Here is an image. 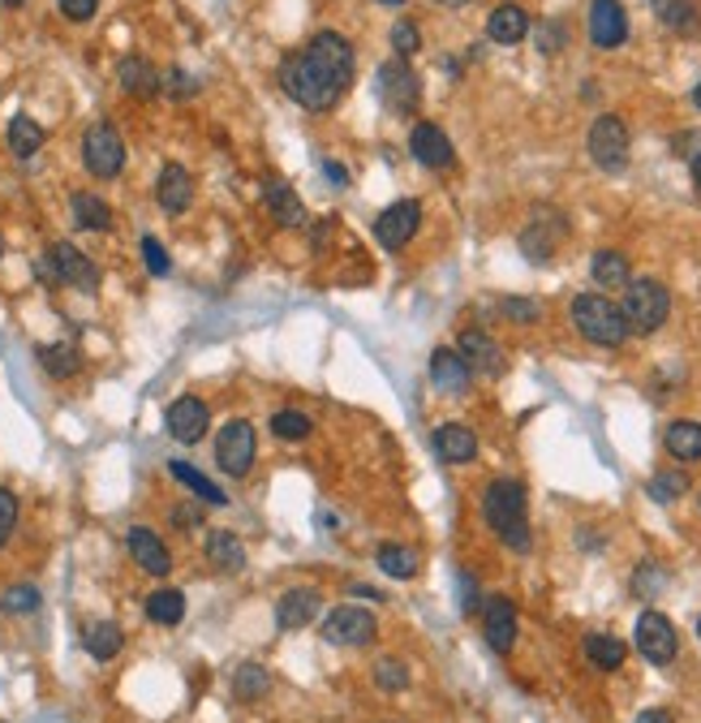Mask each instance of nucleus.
<instances>
[{
	"label": "nucleus",
	"instance_id": "obj_26",
	"mask_svg": "<svg viewBox=\"0 0 701 723\" xmlns=\"http://www.w3.org/2000/svg\"><path fill=\"white\" fill-rule=\"evenodd\" d=\"M487 35L495 44H521L530 35V13L521 4H499L487 17Z\"/></svg>",
	"mask_w": 701,
	"mask_h": 723
},
{
	"label": "nucleus",
	"instance_id": "obj_33",
	"mask_svg": "<svg viewBox=\"0 0 701 723\" xmlns=\"http://www.w3.org/2000/svg\"><path fill=\"white\" fill-rule=\"evenodd\" d=\"M146 620L159 629H173L186 620V594L181 590H151L146 594Z\"/></svg>",
	"mask_w": 701,
	"mask_h": 723
},
{
	"label": "nucleus",
	"instance_id": "obj_31",
	"mask_svg": "<svg viewBox=\"0 0 701 723\" xmlns=\"http://www.w3.org/2000/svg\"><path fill=\"white\" fill-rule=\"evenodd\" d=\"M168 474H173V478H177V483H181L186 491H194V496H199L203 505H211V508L228 505V496H224V491H219V487L211 483L203 470H194L190 461H181V457H177V461H168Z\"/></svg>",
	"mask_w": 701,
	"mask_h": 723
},
{
	"label": "nucleus",
	"instance_id": "obj_47",
	"mask_svg": "<svg viewBox=\"0 0 701 723\" xmlns=\"http://www.w3.org/2000/svg\"><path fill=\"white\" fill-rule=\"evenodd\" d=\"M392 48L401 52V57H414L421 48V35H418V26L409 22V17H401L396 26H392Z\"/></svg>",
	"mask_w": 701,
	"mask_h": 723
},
{
	"label": "nucleus",
	"instance_id": "obj_54",
	"mask_svg": "<svg viewBox=\"0 0 701 723\" xmlns=\"http://www.w3.org/2000/svg\"><path fill=\"white\" fill-rule=\"evenodd\" d=\"M349 594H357V598H370V603H383V594H379L375 585H366V581H353Z\"/></svg>",
	"mask_w": 701,
	"mask_h": 723
},
{
	"label": "nucleus",
	"instance_id": "obj_15",
	"mask_svg": "<svg viewBox=\"0 0 701 723\" xmlns=\"http://www.w3.org/2000/svg\"><path fill=\"white\" fill-rule=\"evenodd\" d=\"M126 547H130V556H134V565L142 573H151V578H168L173 573V552L164 547V538L151 525H130L126 530Z\"/></svg>",
	"mask_w": 701,
	"mask_h": 723
},
{
	"label": "nucleus",
	"instance_id": "obj_39",
	"mask_svg": "<svg viewBox=\"0 0 701 723\" xmlns=\"http://www.w3.org/2000/svg\"><path fill=\"white\" fill-rule=\"evenodd\" d=\"M268 689H272V672H268L263 663L250 659V663H241V667L233 672V694H237L241 702H259Z\"/></svg>",
	"mask_w": 701,
	"mask_h": 723
},
{
	"label": "nucleus",
	"instance_id": "obj_34",
	"mask_svg": "<svg viewBox=\"0 0 701 723\" xmlns=\"http://www.w3.org/2000/svg\"><path fill=\"white\" fill-rule=\"evenodd\" d=\"M4 143H9V151H13L17 159H31V155H39V146H44V126H39L35 117L17 112V117L9 121V130H4Z\"/></svg>",
	"mask_w": 701,
	"mask_h": 723
},
{
	"label": "nucleus",
	"instance_id": "obj_53",
	"mask_svg": "<svg viewBox=\"0 0 701 723\" xmlns=\"http://www.w3.org/2000/svg\"><path fill=\"white\" fill-rule=\"evenodd\" d=\"M323 177H328L332 186H349V173H345L336 159H323Z\"/></svg>",
	"mask_w": 701,
	"mask_h": 723
},
{
	"label": "nucleus",
	"instance_id": "obj_30",
	"mask_svg": "<svg viewBox=\"0 0 701 723\" xmlns=\"http://www.w3.org/2000/svg\"><path fill=\"white\" fill-rule=\"evenodd\" d=\"M663 448L676 457V461H701V423L693 418H676L667 431H663Z\"/></svg>",
	"mask_w": 701,
	"mask_h": 723
},
{
	"label": "nucleus",
	"instance_id": "obj_25",
	"mask_svg": "<svg viewBox=\"0 0 701 723\" xmlns=\"http://www.w3.org/2000/svg\"><path fill=\"white\" fill-rule=\"evenodd\" d=\"M207 560H211V569H219V573H241L250 556H246V543H241L233 530H211Z\"/></svg>",
	"mask_w": 701,
	"mask_h": 723
},
{
	"label": "nucleus",
	"instance_id": "obj_9",
	"mask_svg": "<svg viewBox=\"0 0 701 723\" xmlns=\"http://www.w3.org/2000/svg\"><path fill=\"white\" fill-rule=\"evenodd\" d=\"M375 91H379L383 108H388V112H401V117H409V112L418 108V99H421L418 73L409 70V61H405V57H396V61H388V66L379 70V78H375Z\"/></svg>",
	"mask_w": 701,
	"mask_h": 723
},
{
	"label": "nucleus",
	"instance_id": "obj_48",
	"mask_svg": "<svg viewBox=\"0 0 701 723\" xmlns=\"http://www.w3.org/2000/svg\"><path fill=\"white\" fill-rule=\"evenodd\" d=\"M13 530H17V496L9 487H0V547L9 543Z\"/></svg>",
	"mask_w": 701,
	"mask_h": 723
},
{
	"label": "nucleus",
	"instance_id": "obj_32",
	"mask_svg": "<svg viewBox=\"0 0 701 723\" xmlns=\"http://www.w3.org/2000/svg\"><path fill=\"white\" fill-rule=\"evenodd\" d=\"M375 565L388 573L392 581H414L421 569V556L414 547H401V543H383L379 552H375Z\"/></svg>",
	"mask_w": 701,
	"mask_h": 723
},
{
	"label": "nucleus",
	"instance_id": "obj_61",
	"mask_svg": "<svg viewBox=\"0 0 701 723\" xmlns=\"http://www.w3.org/2000/svg\"><path fill=\"white\" fill-rule=\"evenodd\" d=\"M0 259H4V237H0Z\"/></svg>",
	"mask_w": 701,
	"mask_h": 723
},
{
	"label": "nucleus",
	"instance_id": "obj_51",
	"mask_svg": "<svg viewBox=\"0 0 701 723\" xmlns=\"http://www.w3.org/2000/svg\"><path fill=\"white\" fill-rule=\"evenodd\" d=\"M456 585H461V612L474 616V612H478V585H474L470 573H456Z\"/></svg>",
	"mask_w": 701,
	"mask_h": 723
},
{
	"label": "nucleus",
	"instance_id": "obj_19",
	"mask_svg": "<svg viewBox=\"0 0 701 723\" xmlns=\"http://www.w3.org/2000/svg\"><path fill=\"white\" fill-rule=\"evenodd\" d=\"M590 39L598 48H620L629 39V13L620 0H594L590 4Z\"/></svg>",
	"mask_w": 701,
	"mask_h": 723
},
{
	"label": "nucleus",
	"instance_id": "obj_11",
	"mask_svg": "<svg viewBox=\"0 0 701 723\" xmlns=\"http://www.w3.org/2000/svg\"><path fill=\"white\" fill-rule=\"evenodd\" d=\"M375 638H379V620L366 607L345 603L323 620V642L328 647H370Z\"/></svg>",
	"mask_w": 701,
	"mask_h": 723
},
{
	"label": "nucleus",
	"instance_id": "obj_55",
	"mask_svg": "<svg viewBox=\"0 0 701 723\" xmlns=\"http://www.w3.org/2000/svg\"><path fill=\"white\" fill-rule=\"evenodd\" d=\"M632 723H672V711H663V707H654V711H641Z\"/></svg>",
	"mask_w": 701,
	"mask_h": 723
},
{
	"label": "nucleus",
	"instance_id": "obj_45",
	"mask_svg": "<svg viewBox=\"0 0 701 723\" xmlns=\"http://www.w3.org/2000/svg\"><path fill=\"white\" fill-rule=\"evenodd\" d=\"M142 263H146L151 276H168L173 272V259H168V250L155 237H142Z\"/></svg>",
	"mask_w": 701,
	"mask_h": 723
},
{
	"label": "nucleus",
	"instance_id": "obj_27",
	"mask_svg": "<svg viewBox=\"0 0 701 723\" xmlns=\"http://www.w3.org/2000/svg\"><path fill=\"white\" fill-rule=\"evenodd\" d=\"M82 647H86L91 659L112 663V659L121 654V647H126V633H121V625H117V620H95V625H86Z\"/></svg>",
	"mask_w": 701,
	"mask_h": 723
},
{
	"label": "nucleus",
	"instance_id": "obj_58",
	"mask_svg": "<svg viewBox=\"0 0 701 723\" xmlns=\"http://www.w3.org/2000/svg\"><path fill=\"white\" fill-rule=\"evenodd\" d=\"M693 104H698V112H701V82L693 86Z\"/></svg>",
	"mask_w": 701,
	"mask_h": 723
},
{
	"label": "nucleus",
	"instance_id": "obj_46",
	"mask_svg": "<svg viewBox=\"0 0 701 723\" xmlns=\"http://www.w3.org/2000/svg\"><path fill=\"white\" fill-rule=\"evenodd\" d=\"M159 91H164L168 99H190V95L199 91V82H194L186 70H168L164 78H159Z\"/></svg>",
	"mask_w": 701,
	"mask_h": 723
},
{
	"label": "nucleus",
	"instance_id": "obj_20",
	"mask_svg": "<svg viewBox=\"0 0 701 723\" xmlns=\"http://www.w3.org/2000/svg\"><path fill=\"white\" fill-rule=\"evenodd\" d=\"M409 151H414V159L426 164V168H452V164H456V151H452L448 134H443L435 121H418V126H414Z\"/></svg>",
	"mask_w": 701,
	"mask_h": 723
},
{
	"label": "nucleus",
	"instance_id": "obj_16",
	"mask_svg": "<svg viewBox=\"0 0 701 723\" xmlns=\"http://www.w3.org/2000/svg\"><path fill=\"white\" fill-rule=\"evenodd\" d=\"M456 354L465 358V366L474 370V375H503L508 370V358H503V349L495 345V336L487 332H478V328H465L461 332V341H456Z\"/></svg>",
	"mask_w": 701,
	"mask_h": 723
},
{
	"label": "nucleus",
	"instance_id": "obj_50",
	"mask_svg": "<svg viewBox=\"0 0 701 723\" xmlns=\"http://www.w3.org/2000/svg\"><path fill=\"white\" fill-rule=\"evenodd\" d=\"M95 9H99V0H61V13H66L70 22H91Z\"/></svg>",
	"mask_w": 701,
	"mask_h": 723
},
{
	"label": "nucleus",
	"instance_id": "obj_3",
	"mask_svg": "<svg viewBox=\"0 0 701 723\" xmlns=\"http://www.w3.org/2000/svg\"><path fill=\"white\" fill-rule=\"evenodd\" d=\"M572 323L590 345H603V349H620L632 336L625 310L603 293H577L572 297Z\"/></svg>",
	"mask_w": 701,
	"mask_h": 723
},
{
	"label": "nucleus",
	"instance_id": "obj_36",
	"mask_svg": "<svg viewBox=\"0 0 701 723\" xmlns=\"http://www.w3.org/2000/svg\"><path fill=\"white\" fill-rule=\"evenodd\" d=\"M560 237H563V224L547 228V224H538V220H534V224L521 233V250H525V259H530V263H547V259L556 254Z\"/></svg>",
	"mask_w": 701,
	"mask_h": 723
},
{
	"label": "nucleus",
	"instance_id": "obj_38",
	"mask_svg": "<svg viewBox=\"0 0 701 723\" xmlns=\"http://www.w3.org/2000/svg\"><path fill=\"white\" fill-rule=\"evenodd\" d=\"M590 272H594V281H598L603 289H625V285L632 281L629 259H625L620 250H598L594 263H590Z\"/></svg>",
	"mask_w": 701,
	"mask_h": 723
},
{
	"label": "nucleus",
	"instance_id": "obj_17",
	"mask_svg": "<svg viewBox=\"0 0 701 723\" xmlns=\"http://www.w3.org/2000/svg\"><path fill=\"white\" fill-rule=\"evenodd\" d=\"M155 203H159L168 216H186L190 203H194V177H190V168L164 164L159 177H155Z\"/></svg>",
	"mask_w": 701,
	"mask_h": 723
},
{
	"label": "nucleus",
	"instance_id": "obj_4",
	"mask_svg": "<svg viewBox=\"0 0 701 723\" xmlns=\"http://www.w3.org/2000/svg\"><path fill=\"white\" fill-rule=\"evenodd\" d=\"M625 323H629V332H641V336H654L663 323H667V315H672V293L663 289L658 281H650V276H641V281H629L625 285Z\"/></svg>",
	"mask_w": 701,
	"mask_h": 723
},
{
	"label": "nucleus",
	"instance_id": "obj_21",
	"mask_svg": "<svg viewBox=\"0 0 701 723\" xmlns=\"http://www.w3.org/2000/svg\"><path fill=\"white\" fill-rule=\"evenodd\" d=\"M430 383L443 392V396H465L470 383H474V370L465 366V358L456 349H435L430 354Z\"/></svg>",
	"mask_w": 701,
	"mask_h": 723
},
{
	"label": "nucleus",
	"instance_id": "obj_42",
	"mask_svg": "<svg viewBox=\"0 0 701 723\" xmlns=\"http://www.w3.org/2000/svg\"><path fill=\"white\" fill-rule=\"evenodd\" d=\"M39 603H44V594L35 585H4L0 590V612H9V616H31V612H39Z\"/></svg>",
	"mask_w": 701,
	"mask_h": 723
},
{
	"label": "nucleus",
	"instance_id": "obj_2",
	"mask_svg": "<svg viewBox=\"0 0 701 723\" xmlns=\"http://www.w3.org/2000/svg\"><path fill=\"white\" fill-rule=\"evenodd\" d=\"M483 517H487V525L499 534L503 547H512V552H521V556L534 547V538H530V496H525V483H516V478H495L491 487L483 491Z\"/></svg>",
	"mask_w": 701,
	"mask_h": 723
},
{
	"label": "nucleus",
	"instance_id": "obj_35",
	"mask_svg": "<svg viewBox=\"0 0 701 723\" xmlns=\"http://www.w3.org/2000/svg\"><path fill=\"white\" fill-rule=\"evenodd\" d=\"M585 659H590L598 672H620L625 659H629V647H625L620 638H611V633H590V638H585Z\"/></svg>",
	"mask_w": 701,
	"mask_h": 723
},
{
	"label": "nucleus",
	"instance_id": "obj_18",
	"mask_svg": "<svg viewBox=\"0 0 701 723\" xmlns=\"http://www.w3.org/2000/svg\"><path fill=\"white\" fill-rule=\"evenodd\" d=\"M319 607H323V594L314 585H293V590H284L281 603H276V625L284 633H297V629H306L319 616Z\"/></svg>",
	"mask_w": 701,
	"mask_h": 723
},
{
	"label": "nucleus",
	"instance_id": "obj_6",
	"mask_svg": "<svg viewBox=\"0 0 701 723\" xmlns=\"http://www.w3.org/2000/svg\"><path fill=\"white\" fill-rule=\"evenodd\" d=\"M254 452H259V431L254 423L246 418H233L224 423L215 435V465L228 474V478H246L254 470Z\"/></svg>",
	"mask_w": 701,
	"mask_h": 723
},
{
	"label": "nucleus",
	"instance_id": "obj_10",
	"mask_svg": "<svg viewBox=\"0 0 701 723\" xmlns=\"http://www.w3.org/2000/svg\"><path fill=\"white\" fill-rule=\"evenodd\" d=\"M632 642H637V654L645 663H672L680 654V638H676V625L663 616V612H641L637 616V629H632Z\"/></svg>",
	"mask_w": 701,
	"mask_h": 723
},
{
	"label": "nucleus",
	"instance_id": "obj_28",
	"mask_svg": "<svg viewBox=\"0 0 701 723\" xmlns=\"http://www.w3.org/2000/svg\"><path fill=\"white\" fill-rule=\"evenodd\" d=\"M667 31L676 35H701V0H650Z\"/></svg>",
	"mask_w": 701,
	"mask_h": 723
},
{
	"label": "nucleus",
	"instance_id": "obj_13",
	"mask_svg": "<svg viewBox=\"0 0 701 723\" xmlns=\"http://www.w3.org/2000/svg\"><path fill=\"white\" fill-rule=\"evenodd\" d=\"M164 427L177 443H199L211 431V405L203 396H177L164 414Z\"/></svg>",
	"mask_w": 701,
	"mask_h": 723
},
{
	"label": "nucleus",
	"instance_id": "obj_22",
	"mask_svg": "<svg viewBox=\"0 0 701 723\" xmlns=\"http://www.w3.org/2000/svg\"><path fill=\"white\" fill-rule=\"evenodd\" d=\"M435 457L443 465H470L478 457V435L465 423H443V427H435Z\"/></svg>",
	"mask_w": 701,
	"mask_h": 723
},
{
	"label": "nucleus",
	"instance_id": "obj_62",
	"mask_svg": "<svg viewBox=\"0 0 701 723\" xmlns=\"http://www.w3.org/2000/svg\"><path fill=\"white\" fill-rule=\"evenodd\" d=\"M698 638H701V616H698Z\"/></svg>",
	"mask_w": 701,
	"mask_h": 723
},
{
	"label": "nucleus",
	"instance_id": "obj_7",
	"mask_svg": "<svg viewBox=\"0 0 701 723\" xmlns=\"http://www.w3.org/2000/svg\"><path fill=\"white\" fill-rule=\"evenodd\" d=\"M82 168L99 181H112L121 177L126 168V139L108 126V121H95L86 134H82Z\"/></svg>",
	"mask_w": 701,
	"mask_h": 723
},
{
	"label": "nucleus",
	"instance_id": "obj_1",
	"mask_svg": "<svg viewBox=\"0 0 701 723\" xmlns=\"http://www.w3.org/2000/svg\"><path fill=\"white\" fill-rule=\"evenodd\" d=\"M353 78H357V57L341 31H319L301 52L281 61L284 95L306 112L336 108L349 95Z\"/></svg>",
	"mask_w": 701,
	"mask_h": 723
},
{
	"label": "nucleus",
	"instance_id": "obj_40",
	"mask_svg": "<svg viewBox=\"0 0 701 723\" xmlns=\"http://www.w3.org/2000/svg\"><path fill=\"white\" fill-rule=\"evenodd\" d=\"M685 491H689V474H685V470H658V474L645 483V496H650L654 505H676Z\"/></svg>",
	"mask_w": 701,
	"mask_h": 723
},
{
	"label": "nucleus",
	"instance_id": "obj_5",
	"mask_svg": "<svg viewBox=\"0 0 701 723\" xmlns=\"http://www.w3.org/2000/svg\"><path fill=\"white\" fill-rule=\"evenodd\" d=\"M39 276L52 281V285H70V289H82V293H95V285H99L95 263H91L73 241H52V246H48V254L39 259Z\"/></svg>",
	"mask_w": 701,
	"mask_h": 723
},
{
	"label": "nucleus",
	"instance_id": "obj_43",
	"mask_svg": "<svg viewBox=\"0 0 701 723\" xmlns=\"http://www.w3.org/2000/svg\"><path fill=\"white\" fill-rule=\"evenodd\" d=\"M375 685L383 694H401V689H409V667L401 659H379L375 663Z\"/></svg>",
	"mask_w": 701,
	"mask_h": 723
},
{
	"label": "nucleus",
	"instance_id": "obj_37",
	"mask_svg": "<svg viewBox=\"0 0 701 723\" xmlns=\"http://www.w3.org/2000/svg\"><path fill=\"white\" fill-rule=\"evenodd\" d=\"M35 358L44 366V375H52V379H70V375H78V366H82V354H78V345H70V341H61V345H39Z\"/></svg>",
	"mask_w": 701,
	"mask_h": 723
},
{
	"label": "nucleus",
	"instance_id": "obj_12",
	"mask_svg": "<svg viewBox=\"0 0 701 723\" xmlns=\"http://www.w3.org/2000/svg\"><path fill=\"white\" fill-rule=\"evenodd\" d=\"M421 228V208L414 199H401V203H392L388 212H379L375 220V237H379V246L383 250H405L409 241H414V233Z\"/></svg>",
	"mask_w": 701,
	"mask_h": 723
},
{
	"label": "nucleus",
	"instance_id": "obj_57",
	"mask_svg": "<svg viewBox=\"0 0 701 723\" xmlns=\"http://www.w3.org/2000/svg\"><path fill=\"white\" fill-rule=\"evenodd\" d=\"M0 4H4V9H22L26 0H0Z\"/></svg>",
	"mask_w": 701,
	"mask_h": 723
},
{
	"label": "nucleus",
	"instance_id": "obj_23",
	"mask_svg": "<svg viewBox=\"0 0 701 723\" xmlns=\"http://www.w3.org/2000/svg\"><path fill=\"white\" fill-rule=\"evenodd\" d=\"M263 203H268V212L276 224L284 228H306V208H301V199H297V190L281 181V177H272V181H263Z\"/></svg>",
	"mask_w": 701,
	"mask_h": 723
},
{
	"label": "nucleus",
	"instance_id": "obj_24",
	"mask_svg": "<svg viewBox=\"0 0 701 723\" xmlns=\"http://www.w3.org/2000/svg\"><path fill=\"white\" fill-rule=\"evenodd\" d=\"M117 82H121V91L126 95H134V99H151V95H159V73L155 66L139 57V52H130V57H121V66H117Z\"/></svg>",
	"mask_w": 701,
	"mask_h": 723
},
{
	"label": "nucleus",
	"instance_id": "obj_8",
	"mask_svg": "<svg viewBox=\"0 0 701 723\" xmlns=\"http://www.w3.org/2000/svg\"><path fill=\"white\" fill-rule=\"evenodd\" d=\"M590 159L603 168V173H620L629 164V126L616 117V112H603L594 126H590Z\"/></svg>",
	"mask_w": 701,
	"mask_h": 723
},
{
	"label": "nucleus",
	"instance_id": "obj_41",
	"mask_svg": "<svg viewBox=\"0 0 701 723\" xmlns=\"http://www.w3.org/2000/svg\"><path fill=\"white\" fill-rule=\"evenodd\" d=\"M272 435L284 439V443H306L314 435V423L301 414V410H276L272 414Z\"/></svg>",
	"mask_w": 701,
	"mask_h": 723
},
{
	"label": "nucleus",
	"instance_id": "obj_49",
	"mask_svg": "<svg viewBox=\"0 0 701 723\" xmlns=\"http://www.w3.org/2000/svg\"><path fill=\"white\" fill-rule=\"evenodd\" d=\"M173 525H177V530H190V534H194V530L203 525V508L177 505V508H173Z\"/></svg>",
	"mask_w": 701,
	"mask_h": 723
},
{
	"label": "nucleus",
	"instance_id": "obj_44",
	"mask_svg": "<svg viewBox=\"0 0 701 723\" xmlns=\"http://www.w3.org/2000/svg\"><path fill=\"white\" fill-rule=\"evenodd\" d=\"M499 310H503V319H512V323H538V319H543V306L530 301V297H503Z\"/></svg>",
	"mask_w": 701,
	"mask_h": 723
},
{
	"label": "nucleus",
	"instance_id": "obj_52",
	"mask_svg": "<svg viewBox=\"0 0 701 723\" xmlns=\"http://www.w3.org/2000/svg\"><path fill=\"white\" fill-rule=\"evenodd\" d=\"M538 48L547 52V57H556L563 48V26L556 22V26H543V35H538Z\"/></svg>",
	"mask_w": 701,
	"mask_h": 723
},
{
	"label": "nucleus",
	"instance_id": "obj_14",
	"mask_svg": "<svg viewBox=\"0 0 701 723\" xmlns=\"http://www.w3.org/2000/svg\"><path fill=\"white\" fill-rule=\"evenodd\" d=\"M483 638L495 654H512V647H516V603L512 598L491 594L483 603Z\"/></svg>",
	"mask_w": 701,
	"mask_h": 723
},
{
	"label": "nucleus",
	"instance_id": "obj_56",
	"mask_svg": "<svg viewBox=\"0 0 701 723\" xmlns=\"http://www.w3.org/2000/svg\"><path fill=\"white\" fill-rule=\"evenodd\" d=\"M693 181H698V190H701V151L693 155Z\"/></svg>",
	"mask_w": 701,
	"mask_h": 723
},
{
	"label": "nucleus",
	"instance_id": "obj_59",
	"mask_svg": "<svg viewBox=\"0 0 701 723\" xmlns=\"http://www.w3.org/2000/svg\"><path fill=\"white\" fill-rule=\"evenodd\" d=\"M443 4H448V9H461V4H470V0H443Z\"/></svg>",
	"mask_w": 701,
	"mask_h": 723
},
{
	"label": "nucleus",
	"instance_id": "obj_29",
	"mask_svg": "<svg viewBox=\"0 0 701 723\" xmlns=\"http://www.w3.org/2000/svg\"><path fill=\"white\" fill-rule=\"evenodd\" d=\"M70 212H73V224L86 228V233H108V228H112V208H108L99 194H91V190H78V194H73Z\"/></svg>",
	"mask_w": 701,
	"mask_h": 723
},
{
	"label": "nucleus",
	"instance_id": "obj_60",
	"mask_svg": "<svg viewBox=\"0 0 701 723\" xmlns=\"http://www.w3.org/2000/svg\"><path fill=\"white\" fill-rule=\"evenodd\" d=\"M379 4H405V0H379Z\"/></svg>",
	"mask_w": 701,
	"mask_h": 723
}]
</instances>
